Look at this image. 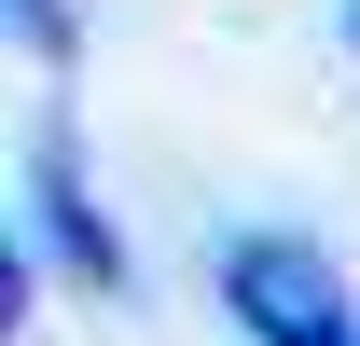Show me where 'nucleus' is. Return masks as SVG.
<instances>
[{
  "label": "nucleus",
  "instance_id": "nucleus-5",
  "mask_svg": "<svg viewBox=\"0 0 360 346\" xmlns=\"http://www.w3.org/2000/svg\"><path fill=\"white\" fill-rule=\"evenodd\" d=\"M347 56H360V0H347Z\"/></svg>",
  "mask_w": 360,
  "mask_h": 346
},
{
  "label": "nucleus",
  "instance_id": "nucleus-4",
  "mask_svg": "<svg viewBox=\"0 0 360 346\" xmlns=\"http://www.w3.org/2000/svg\"><path fill=\"white\" fill-rule=\"evenodd\" d=\"M14 319H28V250L0 236V346H14Z\"/></svg>",
  "mask_w": 360,
  "mask_h": 346
},
{
  "label": "nucleus",
  "instance_id": "nucleus-1",
  "mask_svg": "<svg viewBox=\"0 0 360 346\" xmlns=\"http://www.w3.org/2000/svg\"><path fill=\"white\" fill-rule=\"evenodd\" d=\"M222 319H236L250 346H360L347 277H333L305 236H236V263H222Z\"/></svg>",
  "mask_w": 360,
  "mask_h": 346
},
{
  "label": "nucleus",
  "instance_id": "nucleus-3",
  "mask_svg": "<svg viewBox=\"0 0 360 346\" xmlns=\"http://www.w3.org/2000/svg\"><path fill=\"white\" fill-rule=\"evenodd\" d=\"M0 28H14L28 56H70V0H0Z\"/></svg>",
  "mask_w": 360,
  "mask_h": 346
},
{
  "label": "nucleus",
  "instance_id": "nucleus-2",
  "mask_svg": "<svg viewBox=\"0 0 360 346\" xmlns=\"http://www.w3.org/2000/svg\"><path fill=\"white\" fill-rule=\"evenodd\" d=\"M28 208H42V250L84 277V291H111L125 277V236H111V208L84 194V153H70V125H42L28 139Z\"/></svg>",
  "mask_w": 360,
  "mask_h": 346
}]
</instances>
